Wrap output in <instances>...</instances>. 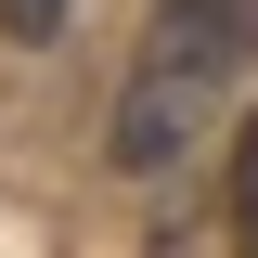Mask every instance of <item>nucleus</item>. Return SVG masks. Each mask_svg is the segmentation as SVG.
Masks as SVG:
<instances>
[{"mask_svg":"<svg viewBox=\"0 0 258 258\" xmlns=\"http://www.w3.org/2000/svg\"><path fill=\"white\" fill-rule=\"evenodd\" d=\"M245 64H258V0H155V39L116 91V168H168Z\"/></svg>","mask_w":258,"mask_h":258,"instance_id":"f257e3e1","label":"nucleus"},{"mask_svg":"<svg viewBox=\"0 0 258 258\" xmlns=\"http://www.w3.org/2000/svg\"><path fill=\"white\" fill-rule=\"evenodd\" d=\"M232 258H258V103L232 129Z\"/></svg>","mask_w":258,"mask_h":258,"instance_id":"f03ea898","label":"nucleus"},{"mask_svg":"<svg viewBox=\"0 0 258 258\" xmlns=\"http://www.w3.org/2000/svg\"><path fill=\"white\" fill-rule=\"evenodd\" d=\"M0 39H26V52H39V39H64V0H0Z\"/></svg>","mask_w":258,"mask_h":258,"instance_id":"7ed1b4c3","label":"nucleus"}]
</instances>
